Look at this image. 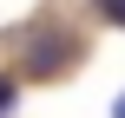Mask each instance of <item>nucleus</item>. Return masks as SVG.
I'll return each instance as SVG.
<instances>
[{"instance_id": "obj_1", "label": "nucleus", "mask_w": 125, "mask_h": 118, "mask_svg": "<svg viewBox=\"0 0 125 118\" xmlns=\"http://www.w3.org/2000/svg\"><path fill=\"white\" fill-rule=\"evenodd\" d=\"M20 53H26V72H33V79H53V72H66V66L79 59V33H73V26H33V33L20 39Z\"/></svg>"}, {"instance_id": "obj_2", "label": "nucleus", "mask_w": 125, "mask_h": 118, "mask_svg": "<svg viewBox=\"0 0 125 118\" xmlns=\"http://www.w3.org/2000/svg\"><path fill=\"white\" fill-rule=\"evenodd\" d=\"M13 99H20V85H13V79H0V118L13 112Z\"/></svg>"}, {"instance_id": "obj_3", "label": "nucleus", "mask_w": 125, "mask_h": 118, "mask_svg": "<svg viewBox=\"0 0 125 118\" xmlns=\"http://www.w3.org/2000/svg\"><path fill=\"white\" fill-rule=\"evenodd\" d=\"M99 13H105L112 26H125V0H99Z\"/></svg>"}, {"instance_id": "obj_4", "label": "nucleus", "mask_w": 125, "mask_h": 118, "mask_svg": "<svg viewBox=\"0 0 125 118\" xmlns=\"http://www.w3.org/2000/svg\"><path fill=\"white\" fill-rule=\"evenodd\" d=\"M112 118H125V92H119V105H112Z\"/></svg>"}]
</instances>
